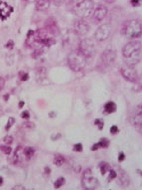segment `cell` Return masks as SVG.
Here are the masks:
<instances>
[{
    "label": "cell",
    "mask_w": 142,
    "mask_h": 190,
    "mask_svg": "<svg viewBox=\"0 0 142 190\" xmlns=\"http://www.w3.org/2000/svg\"><path fill=\"white\" fill-rule=\"evenodd\" d=\"M123 60L126 65L134 67L141 60V44L138 41H130L122 49Z\"/></svg>",
    "instance_id": "6da1fadb"
},
{
    "label": "cell",
    "mask_w": 142,
    "mask_h": 190,
    "mask_svg": "<svg viewBox=\"0 0 142 190\" xmlns=\"http://www.w3.org/2000/svg\"><path fill=\"white\" fill-rule=\"evenodd\" d=\"M73 11L79 18H87L94 11L92 0H72Z\"/></svg>",
    "instance_id": "7a4b0ae2"
},
{
    "label": "cell",
    "mask_w": 142,
    "mask_h": 190,
    "mask_svg": "<svg viewBox=\"0 0 142 190\" xmlns=\"http://www.w3.org/2000/svg\"><path fill=\"white\" fill-rule=\"evenodd\" d=\"M68 64L70 68L75 72H80L87 65V57L80 51V50H73L68 57Z\"/></svg>",
    "instance_id": "3957f363"
},
{
    "label": "cell",
    "mask_w": 142,
    "mask_h": 190,
    "mask_svg": "<svg viewBox=\"0 0 142 190\" xmlns=\"http://www.w3.org/2000/svg\"><path fill=\"white\" fill-rule=\"evenodd\" d=\"M123 33L126 37L130 39H136L141 36L142 26L137 19H131L124 24Z\"/></svg>",
    "instance_id": "277c9868"
},
{
    "label": "cell",
    "mask_w": 142,
    "mask_h": 190,
    "mask_svg": "<svg viewBox=\"0 0 142 190\" xmlns=\"http://www.w3.org/2000/svg\"><path fill=\"white\" fill-rule=\"evenodd\" d=\"M78 49L85 55V57H92L96 52L95 41L92 38L84 39L80 42Z\"/></svg>",
    "instance_id": "5b68a950"
},
{
    "label": "cell",
    "mask_w": 142,
    "mask_h": 190,
    "mask_svg": "<svg viewBox=\"0 0 142 190\" xmlns=\"http://www.w3.org/2000/svg\"><path fill=\"white\" fill-rule=\"evenodd\" d=\"M82 185L85 189L88 190H94L98 187V180L96 179L94 175L93 172L89 168L85 169L83 173V177H82Z\"/></svg>",
    "instance_id": "8992f818"
},
{
    "label": "cell",
    "mask_w": 142,
    "mask_h": 190,
    "mask_svg": "<svg viewBox=\"0 0 142 190\" xmlns=\"http://www.w3.org/2000/svg\"><path fill=\"white\" fill-rule=\"evenodd\" d=\"M120 73L122 75V77L128 82H136L138 80V75L136 70L134 69V67L128 66V65L124 64L122 67L120 69Z\"/></svg>",
    "instance_id": "52a82bcc"
},
{
    "label": "cell",
    "mask_w": 142,
    "mask_h": 190,
    "mask_svg": "<svg viewBox=\"0 0 142 190\" xmlns=\"http://www.w3.org/2000/svg\"><path fill=\"white\" fill-rule=\"evenodd\" d=\"M110 32H111V26L108 23L100 25L94 33V39L98 42H103L109 37Z\"/></svg>",
    "instance_id": "ba28073f"
},
{
    "label": "cell",
    "mask_w": 142,
    "mask_h": 190,
    "mask_svg": "<svg viewBox=\"0 0 142 190\" xmlns=\"http://www.w3.org/2000/svg\"><path fill=\"white\" fill-rule=\"evenodd\" d=\"M80 42V35H78L75 31H69L64 37V44L71 49L78 48Z\"/></svg>",
    "instance_id": "9c48e42d"
},
{
    "label": "cell",
    "mask_w": 142,
    "mask_h": 190,
    "mask_svg": "<svg viewBox=\"0 0 142 190\" xmlns=\"http://www.w3.org/2000/svg\"><path fill=\"white\" fill-rule=\"evenodd\" d=\"M129 121L133 127H137L139 129L141 128L142 127V104H138V106L133 109V112L130 114Z\"/></svg>",
    "instance_id": "30bf717a"
},
{
    "label": "cell",
    "mask_w": 142,
    "mask_h": 190,
    "mask_svg": "<svg viewBox=\"0 0 142 190\" xmlns=\"http://www.w3.org/2000/svg\"><path fill=\"white\" fill-rule=\"evenodd\" d=\"M90 30V26L88 22H85V20L80 19L75 22L74 25V31L77 33L80 36H84V35L88 34Z\"/></svg>",
    "instance_id": "8fae6325"
},
{
    "label": "cell",
    "mask_w": 142,
    "mask_h": 190,
    "mask_svg": "<svg viewBox=\"0 0 142 190\" xmlns=\"http://www.w3.org/2000/svg\"><path fill=\"white\" fill-rule=\"evenodd\" d=\"M116 58V54L112 49H106L105 51L101 54L100 61L103 62V65L104 66H111Z\"/></svg>",
    "instance_id": "7c38bea8"
},
{
    "label": "cell",
    "mask_w": 142,
    "mask_h": 190,
    "mask_svg": "<svg viewBox=\"0 0 142 190\" xmlns=\"http://www.w3.org/2000/svg\"><path fill=\"white\" fill-rule=\"evenodd\" d=\"M13 12L12 6H10L7 3L0 1V20H5L8 18Z\"/></svg>",
    "instance_id": "4fadbf2b"
},
{
    "label": "cell",
    "mask_w": 142,
    "mask_h": 190,
    "mask_svg": "<svg viewBox=\"0 0 142 190\" xmlns=\"http://www.w3.org/2000/svg\"><path fill=\"white\" fill-rule=\"evenodd\" d=\"M106 14H108V9H106V7L103 6V5H98V6L94 9L93 16L96 22H99L106 16Z\"/></svg>",
    "instance_id": "5bb4252c"
},
{
    "label": "cell",
    "mask_w": 142,
    "mask_h": 190,
    "mask_svg": "<svg viewBox=\"0 0 142 190\" xmlns=\"http://www.w3.org/2000/svg\"><path fill=\"white\" fill-rule=\"evenodd\" d=\"M119 170V174L116 175V177H118V182L120 183V185L122 186H128L129 185V177L128 174L126 173L124 170H122L121 168H118Z\"/></svg>",
    "instance_id": "9a60e30c"
},
{
    "label": "cell",
    "mask_w": 142,
    "mask_h": 190,
    "mask_svg": "<svg viewBox=\"0 0 142 190\" xmlns=\"http://www.w3.org/2000/svg\"><path fill=\"white\" fill-rule=\"evenodd\" d=\"M50 0H36V8L37 10H41V11L47 10L50 7Z\"/></svg>",
    "instance_id": "2e32d148"
},
{
    "label": "cell",
    "mask_w": 142,
    "mask_h": 190,
    "mask_svg": "<svg viewBox=\"0 0 142 190\" xmlns=\"http://www.w3.org/2000/svg\"><path fill=\"white\" fill-rule=\"evenodd\" d=\"M14 157L16 158V161H19V160H23V159H26L25 157V154H24V148L19 146L16 151H15V153H14Z\"/></svg>",
    "instance_id": "e0dca14e"
},
{
    "label": "cell",
    "mask_w": 142,
    "mask_h": 190,
    "mask_svg": "<svg viewBox=\"0 0 142 190\" xmlns=\"http://www.w3.org/2000/svg\"><path fill=\"white\" fill-rule=\"evenodd\" d=\"M116 111V104L113 102H108L104 106L105 114H112Z\"/></svg>",
    "instance_id": "ac0fdd59"
},
{
    "label": "cell",
    "mask_w": 142,
    "mask_h": 190,
    "mask_svg": "<svg viewBox=\"0 0 142 190\" xmlns=\"http://www.w3.org/2000/svg\"><path fill=\"white\" fill-rule=\"evenodd\" d=\"M66 159L63 155H61V154H56L55 157H54V164H56L57 166H62L63 164L65 163Z\"/></svg>",
    "instance_id": "d6986e66"
},
{
    "label": "cell",
    "mask_w": 142,
    "mask_h": 190,
    "mask_svg": "<svg viewBox=\"0 0 142 190\" xmlns=\"http://www.w3.org/2000/svg\"><path fill=\"white\" fill-rule=\"evenodd\" d=\"M99 168H100V173L103 174V175H105V174L111 169L110 166H109V164L106 163V162H101L99 164Z\"/></svg>",
    "instance_id": "ffe728a7"
},
{
    "label": "cell",
    "mask_w": 142,
    "mask_h": 190,
    "mask_svg": "<svg viewBox=\"0 0 142 190\" xmlns=\"http://www.w3.org/2000/svg\"><path fill=\"white\" fill-rule=\"evenodd\" d=\"M45 46H43L42 45V47H40V48H36L35 49V51L33 52V54H32V56H33V58H35V59H37V58H39V57H41L42 55L44 54V52H45Z\"/></svg>",
    "instance_id": "44dd1931"
},
{
    "label": "cell",
    "mask_w": 142,
    "mask_h": 190,
    "mask_svg": "<svg viewBox=\"0 0 142 190\" xmlns=\"http://www.w3.org/2000/svg\"><path fill=\"white\" fill-rule=\"evenodd\" d=\"M35 153V149L32 147H26L24 148V154L25 157H26V160H29L30 158H32V156L34 155Z\"/></svg>",
    "instance_id": "7402d4cb"
},
{
    "label": "cell",
    "mask_w": 142,
    "mask_h": 190,
    "mask_svg": "<svg viewBox=\"0 0 142 190\" xmlns=\"http://www.w3.org/2000/svg\"><path fill=\"white\" fill-rule=\"evenodd\" d=\"M65 178L64 177H60L58 178L57 180L55 181V184H54V187L55 188H60L61 186H63L64 184H65Z\"/></svg>",
    "instance_id": "603a6c76"
},
{
    "label": "cell",
    "mask_w": 142,
    "mask_h": 190,
    "mask_svg": "<svg viewBox=\"0 0 142 190\" xmlns=\"http://www.w3.org/2000/svg\"><path fill=\"white\" fill-rule=\"evenodd\" d=\"M98 143L99 147L106 148V147H108V146H109V141L108 138H101L99 141V142H98Z\"/></svg>",
    "instance_id": "cb8c5ba5"
},
{
    "label": "cell",
    "mask_w": 142,
    "mask_h": 190,
    "mask_svg": "<svg viewBox=\"0 0 142 190\" xmlns=\"http://www.w3.org/2000/svg\"><path fill=\"white\" fill-rule=\"evenodd\" d=\"M109 175H108V181H110V180H113L114 178H116V175H117V173L114 170V169H110L108 171Z\"/></svg>",
    "instance_id": "d4e9b609"
},
{
    "label": "cell",
    "mask_w": 142,
    "mask_h": 190,
    "mask_svg": "<svg viewBox=\"0 0 142 190\" xmlns=\"http://www.w3.org/2000/svg\"><path fill=\"white\" fill-rule=\"evenodd\" d=\"M0 149H1V151H3V153H5V154H9L10 152H11V147L10 146H8V144H6V146H0Z\"/></svg>",
    "instance_id": "484cf974"
},
{
    "label": "cell",
    "mask_w": 142,
    "mask_h": 190,
    "mask_svg": "<svg viewBox=\"0 0 142 190\" xmlns=\"http://www.w3.org/2000/svg\"><path fill=\"white\" fill-rule=\"evenodd\" d=\"M73 149H74V151H76V152L83 151V144L82 143H76L74 146V147H73Z\"/></svg>",
    "instance_id": "4316f807"
},
{
    "label": "cell",
    "mask_w": 142,
    "mask_h": 190,
    "mask_svg": "<svg viewBox=\"0 0 142 190\" xmlns=\"http://www.w3.org/2000/svg\"><path fill=\"white\" fill-rule=\"evenodd\" d=\"M3 141H4V143H6V144H11L13 142V137L11 136H6L3 138Z\"/></svg>",
    "instance_id": "83f0119b"
},
{
    "label": "cell",
    "mask_w": 142,
    "mask_h": 190,
    "mask_svg": "<svg viewBox=\"0 0 142 190\" xmlns=\"http://www.w3.org/2000/svg\"><path fill=\"white\" fill-rule=\"evenodd\" d=\"M19 76H20V80H21V81H27L28 78H29L28 74H27V73H24V72L20 73Z\"/></svg>",
    "instance_id": "f1b7e54d"
},
{
    "label": "cell",
    "mask_w": 142,
    "mask_h": 190,
    "mask_svg": "<svg viewBox=\"0 0 142 190\" xmlns=\"http://www.w3.org/2000/svg\"><path fill=\"white\" fill-rule=\"evenodd\" d=\"M94 123L96 124V126L98 127V128H99V129H103V126H104V123H103V122H101L100 119H95Z\"/></svg>",
    "instance_id": "f546056e"
},
{
    "label": "cell",
    "mask_w": 142,
    "mask_h": 190,
    "mask_svg": "<svg viewBox=\"0 0 142 190\" xmlns=\"http://www.w3.org/2000/svg\"><path fill=\"white\" fill-rule=\"evenodd\" d=\"M118 132V127L116 126H112L110 127V133L111 134H116Z\"/></svg>",
    "instance_id": "4dcf8cb0"
},
{
    "label": "cell",
    "mask_w": 142,
    "mask_h": 190,
    "mask_svg": "<svg viewBox=\"0 0 142 190\" xmlns=\"http://www.w3.org/2000/svg\"><path fill=\"white\" fill-rule=\"evenodd\" d=\"M13 123H14V118H9V123L6 124V127H5V128H6V131H8V129L11 127V126H12Z\"/></svg>",
    "instance_id": "1f68e13d"
},
{
    "label": "cell",
    "mask_w": 142,
    "mask_h": 190,
    "mask_svg": "<svg viewBox=\"0 0 142 190\" xmlns=\"http://www.w3.org/2000/svg\"><path fill=\"white\" fill-rule=\"evenodd\" d=\"M4 86H5V80H4L3 77L0 76V91H2Z\"/></svg>",
    "instance_id": "d6a6232c"
},
{
    "label": "cell",
    "mask_w": 142,
    "mask_h": 190,
    "mask_svg": "<svg viewBox=\"0 0 142 190\" xmlns=\"http://www.w3.org/2000/svg\"><path fill=\"white\" fill-rule=\"evenodd\" d=\"M14 47V42L12 41V40H9L8 43L6 44V48L7 49H13Z\"/></svg>",
    "instance_id": "836d02e7"
},
{
    "label": "cell",
    "mask_w": 142,
    "mask_h": 190,
    "mask_svg": "<svg viewBox=\"0 0 142 190\" xmlns=\"http://www.w3.org/2000/svg\"><path fill=\"white\" fill-rule=\"evenodd\" d=\"M21 117H22V118H24V119H28V118H30V114H29L28 112H23V113L21 114Z\"/></svg>",
    "instance_id": "e575fe53"
},
{
    "label": "cell",
    "mask_w": 142,
    "mask_h": 190,
    "mask_svg": "<svg viewBox=\"0 0 142 190\" xmlns=\"http://www.w3.org/2000/svg\"><path fill=\"white\" fill-rule=\"evenodd\" d=\"M142 2V0H131V4L133 5V6H137L140 3Z\"/></svg>",
    "instance_id": "d590c367"
},
{
    "label": "cell",
    "mask_w": 142,
    "mask_h": 190,
    "mask_svg": "<svg viewBox=\"0 0 142 190\" xmlns=\"http://www.w3.org/2000/svg\"><path fill=\"white\" fill-rule=\"evenodd\" d=\"M53 1H54V3L56 5H57V6H61V5L64 3L65 0H53Z\"/></svg>",
    "instance_id": "8d00e7d4"
},
{
    "label": "cell",
    "mask_w": 142,
    "mask_h": 190,
    "mask_svg": "<svg viewBox=\"0 0 142 190\" xmlns=\"http://www.w3.org/2000/svg\"><path fill=\"white\" fill-rule=\"evenodd\" d=\"M124 158H125L124 153H123V152H120V153H119V155H118V160H119V161H123V160H124Z\"/></svg>",
    "instance_id": "74e56055"
},
{
    "label": "cell",
    "mask_w": 142,
    "mask_h": 190,
    "mask_svg": "<svg viewBox=\"0 0 142 190\" xmlns=\"http://www.w3.org/2000/svg\"><path fill=\"white\" fill-rule=\"evenodd\" d=\"M25 187L24 186H21V185H16L13 187V190H24Z\"/></svg>",
    "instance_id": "f35d334b"
},
{
    "label": "cell",
    "mask_w": 142,
    "mask_h": 190,
    "mask_svg": "<svg viewBox=\"0 0 142 190\" xmlns=\"http://www.w3.org/2000/svg\"><path fill=\"white\" fill-rule=\"evenodd\" d=\"M98 148H99L98 143H95V144H94V146H92V149H93V151H96V149H98Z\"/></svg>",
    "instance_id": "ab89813d"
},
{
    "label": "cell",
    "mask_w": 142,
    "mask_h": 190,
    "mask_svg": "<svg viewBox=\"0 0 142 190\" xmlns=\"http://www.w3.org/2000/svg\"><path fill=\"white\" fill-rule=\"evenodd\" d=\"M23 106H24V102H20V103H19V108L21 109Z\"/></svg>",
    "instance_id": "60d3db41"
},
{
    "label": "cell",
    "mask_w": 142,
    "mask_h": 190,
    "mask_svg": "<svg viewBox=\"0 0 142 190\" xmlns=\"http://www.w3.org/2000/svg\"><path fill=\"white\" fill-rule=\"evenodd\" d=\"M3 184V177L0 176V185H2Z\"/></svg>",
    "instance_id": "b9f144b4"
},
{
    "label": "cell",
    "mask_w": 142,
    "mask_h": 190,
    "mask_svg": "<svg viewBox=\"0 0 142 190\" xmlns=\"http://www.w3.org/2000/svg\"><path fill=\"white\" fill-rule=\"evenodd\" d=\"M106 1H108V2H113L114 0H106Z\"/></svg>",
    "instance_id": "7bdbcfd3"
},
{
    "label": "cell",
    "mask_w": 142,
    "mask_h": 190,
    "mask_svg": "<svg viewBox=\"0 0 142 190\" xmlns=\"http://www.w3.org/2000/svg\"><path fill=\"white\" fill-rule=\"evenodd\" d=\"M25 1H31V0H25Z\"/></svg>",
    "instance_id": "ee69618b"
}]
</instances>
